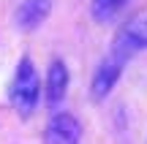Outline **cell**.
<instances>
[{
  "instance_id": "cell-1",
  "label": "cell",
  "mask_w": 147,
  "mask_h": 144,
  "mask_svg": "<svg viewBox=\"0 0 147 144\" xmlns=\"http://www.w3.org/2000/svg\"><path fill=\"white\" fill-rule=\"evenodd\" d=\"M8 98L22 120L36 114L38 101H41V76H38L36 63L30 57L19 60V65L14 71V79H11V87H8Z\"/></svg>"
},
{
  "instance_id": "cell-4",
  "label": "cell",
  "mask_w": 147,
  "mask_h": 144,
  "mask_svg": "<svg viewBox=\"0 0 147 144\" xmlns=\"http://www.w3.org/2000/svg\"><path fill=\"white\" fill-rule=\"evenodd\" d=\"M115 46L123 49L125 54H136V52H147V14L144 16H136V19L125 22L120 27L115 38Z\"/></svg>"
},
{
  "instance_id": "cell-5",
  "label": "cell",
  "mask_w": 147,
  "mask_h": 144,
  "mask_svg": "<svg viewBox=\"0 0 147 144\" xmlns=\"http://www.w3.org/2000/svg\"><path fill=\"white\" fill-rule=\"evenodd\" d=\"M68 82H71L68 65H65L60 57H55L52 63H49L47 82L41 84V90L47 92V101H49V106H57V103L65 98V92H68Z\"/></svg>"
},
{
  "instance_id": "cell-2",
  "label": "cell",
  "mask_w": 147,
  "mask_h": 144,
  "mask_svg": "<svg viewBox=\"0 0 147 144\" xmlns=\"http://www.w3.org/2000/svg\"><path fill=\"white\" fill-rule=\"evenodd\" d=\"M128 60H131V54H125L123 49H117L115 44H112V49L101 57V63L95 65L93 82H90V92H93L95 101H104V98L112 95V90L117 87V82H120Z\"/></svg>"
},
{
  "instance_id": "cell-3",
  "label": "cell",
  "mask_w": 147,
  "mask_h": 144,
  "mask_svg": "<svg viewBox=\"0 0 147 144\" xmlns=\"http://www.w3.org/2000/svg\"><path fill=\"white\" fill-rule=\"evenodd\" d=\"M44 144H82V123L68 112H55L44 128Z\"/></svg>"
},
{
  "instance_id": "cell-6",
  "label": "cell",
  "mask_w": 147,
  "mask_h": 144,
  "mask_svg": "<svg viewBox=\"0 0 147 144\" xmlns=\"http://www.w3.org/2000/svg\"><path fill=\"white\" fill-rule=\"evenodd\" d=\"M52 14V0H22L16 8V27L25 33L38 30Z\"/></svg>"
},
{
  "instance_id": "cell-7",
  "label": "cell",
  "mask_w": 147,
  "mask_h": 144,
  "mask_svg": "<svg viewBox=\"0 0 147 144\" xmlns=\"http://www.w3.org/2000/svg\"><path fill=\"white\" fill-rule=\"evenodd\" d=\"M128 3H131V0H93L90 11H93V16L98 22H112Z\"/></svg>"
}]
</instances>
